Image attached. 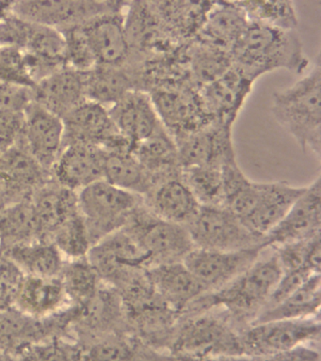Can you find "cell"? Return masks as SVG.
I'll return each mask as SVG.
<instances>
[{"mask_svg":"<svg viewBox=\"0 0 321 361\" xmlns=\"http://www.w3.org/2000/svg\"><path fill=\"white\" fill-rule=\"evenodd\" d=\"M281 268L274 251L260 257L238 278L221 289L207 292L186 310L181 316L221 310L243 329L261 314L279 279Z\"/></svg>","mask_w":321,"mask_h":361,"instance_id":"cell-1","label":"cell"},{"mask_svg":"<svg viewBox=\"0 0 321 361\" xmlns=\"http://www.w3.org/2000/svg\"><path fill=\"white\" fill-rule=\"evenodd\" d=\"M229 53L233 66L253 81L276 70L303 73L309 66L297 31L256 23H249Z\"/></svg>","mask_w":321,"mask_h":361,"instance_id":"cell-2","label":"cell"},{"mask_svg":"<svg viewBox=\"0 0 321 361\" xmlns=\"http://www.w3.org/2000/svg\"><path fill=\"white\" fill-rule=\"evenodd\" d=\"M318 56L306 75L272 96L275 121L317 159L321 154V70Z\"/></svg>","mask_w":321,"mask_h":361,"instance_id":"cell-3","label":"cell"},{"mask_svg":"<svg viewBox=\"0 0 321 361\" xmlns=\"http://www.w3.org/2000/svg\"><path fill=\"white\" fill-rule=\"evenodd\" d=\"M241 329L221 310L180 316L167 353L195 357H245Z\"/></svg>","mask_w":321,"mask_h":361,"instance_id":"cell-4","label":"cell"},{"mask_svg":"<svg viewBox=\"0 0 321 361\" xmlns=\"http://www.w3.org/2000/svg\"><path fill=\"white\" fill-rule=\"evenodd\" d=\"M77 200L92 245L122 230L143 204V197L118 188L105 180L81 189L77 193Z\"/></svg>","mask_w":321,"mask_h":361,"instance_id":"cell-5","label":"cell"},{"mask_svg":"<svg viewBox=\"0 0 321 361\" xmlns=\"http://www.w3.org/2000/svg\"><path fill=\"white\" fill-rule=\"evenodd\" d=\"M126 2L122 7L100 14L78 27L64 30L78 41L90 66H123L131 61L133 52L125 25Z\"/></svg>","mask_w":321,"mask_h":361,"instance_id":"cell-6","label":"cell"},{"mask_svg":"<svg viewBox=\"0 0 321 361\" xmlns=\"http://www.w3.org/2000/svg\"><path fill=\"white\" fill-rule=\"evenodd\" d=\"M86 258L101 281L116 290L142 278L152 267L147 254L123 228L92 245Z\"/></svg>","mask_w":321,"mask_h":361,"instance_id":"cell-7","label":"cell"},{"mask_svg":"<svg viewBox=\"0 0 321 361\" xmlns=\"http://www.w3.org/2000/svg\"><path fill=\"white\" fill-rule=\"evenodd\" d=\"M123 228L147 254L152 267L181 262L195 248L187 228L155 216L145 203Z\"/></svg>","mask_w":321,"mask_h":361,"instance_id":"cell-8","label":"cell"},{"mask_svg":"<svg viewBox=\"0 0 321 361\" xmlns=\"http://www.w3.org/2000/svg\"><path fill=\"white\" fill-rule=\"evenodd\" d=\"M320 317L253 323L239 333L245 357L260 358L307 345L320 337Z\"/></svg>","mask_w":321,"mask_h":361,"instance_id":"cell-9","label":"cell"},{"mask_svg":"<svg viewBox=\"0 0 321 361\" xmlns=\"http://www.w3.org/2000/svg\"><path fill=\"white\" fill-rule=\"evenodd\" d=\"M186 228L194 247L199 250L238 251L264 247V240L250 233L225 206H201L195 219Z\"/></svg>","mask_w":321,"mask_h":361,"instance_id":"cell-10","label":"cell"},{"mask_svg":"<svg viewBox=\"0 0 321 361\" xmlns=\"http://www.w3.org/2000/svg\"><path fill=\"white\" fill-rule=\"evenodd\" d=\"M125 2L32 0L13 3L11 13L25 21L63 32L83 25L100 14L117 10Z\"/></svg>","mask_w":321,"mask_h":361,"instance_id":"cell-11","label":"cell"},{"mask_svg":"<svg viewBox=\"0 0 321 361\" xmlns=\"http://www.w3.org/2000/svg\"><path fill=\"white\" fill-rule=\"evenodd\" d=\"M64 146L87 144L106 149H128L131 145L118 132L109 109L91 100L83 102L63 118Z\"/></svg>","mask_w":321,"mask_h":361,"instance_id":"cell-12","label":"cell"},{"mask_svg":"<svg viewBox=\"0 0 321 361\" xmlns=\"http://www.w3.org/2000/svg\"><path fill=\"white\" fill-rule=\"evenodd\" d=\"M69 322L66 310L47 320H38L13 307L0 310V352L16 357L41 341L69 336Z\"/></svg>","mask_w":321,"mask_h":361,"instance_id":"cell-13","label":"cell"},{"mask_svg":"<svg viewBox=\"0 0 321 361\" xmlns=\"http://www.w3.org/2000/svg\"><path fill=\"white\" fill-rule=\"evenodd\" d=\"M52 173L39 164L21 138L0 152V202L7 204L32 197L52 180Z\"/></svg>","mask_w":321,"mask_h":361,"instance_id":"cell-14","label":"cell"},{"mask_svg":"<svg viewBox=\"0 0 321 361\" xmlns=\"http://www.w3.org/2000/svg\"><path fill=\"white\" fill-rule=\"evenodd\" d=\"M321 228V178H315L296 200L284 219L264 237L266 250L303 241L320 235Z\"/></svg>","mask_w":321,"mask_h":361,"instance_id":"cell-15","label":"cell"},{"mask_svg":"<svg viewBox=\"0 0 321 361\" xmlns=\"http://www.w3.org/2000/svg\"><path fill=\"white\" fill-rule=\"evenodd\" d=\"M266 250L262 245L238 251L194 248L183 262L208 292H212L238 278L252 267Z\"/></svg>","mask_w":321,"mask_h":361,"instance_id":"cell-16","label":"cell"},{"mask_svg":"<svg viewBox=\"0 0 321 361\" xmlns=\"http://www.w3.org/2000/svg\"><path fill=\"white\" fill-rule=\"evenodd\" d=\"M174 140L182 169L196 166L222 168L236 159L232 127L224 124L213 121Z\"/></svg>","mask_w":321,"mask_h":361,"instance_id":"cell-17","label":"cell"},{"mask_svg":"<svg viewBox=\"0 0 321 361\" xmlns=\"http://www.w3.org/2000/svg\"><path fill=\"white\" fill-rule=\"evenodd\" d=\"M23 114L21 140L32 157L50 172L64 147L63 120L33 101Z\"/></svg>","mask_w":321,"mask_h":361,"instance_id":"cell-18","label":"cell"},{"mask_svg":"<svg viewBox=\"0 0 321 361\" xmlns=\"http://www.w3.org/2000/svg\"><path fill=\"white\" fill-rule=\"evenodd\" d=\"M253 82L232 65L224 75L202 86L200 101L205 114L214 123L233 127Z\"/></svg>","mask_w":321,"mask_h":361,"instance_id":"cell-19","label":"cell"},{"mask_svg":"<svg viewBox=\"0 0 321 361\" xmlns=\"http://www.w3.org/2000/svg\"><path fill=\"white\" fill-rule=\"evenodd\" d=\"M108 109L118 132L131 143V149L166 130L145 90H132Z\"/></svg>","mask_w":321,"mask_h":361,"instance_id":"cell-20","label":"cell"},{"mask_svg":"<svg viewBox=\"0 0 321 361\" xmlns=\"http://www.w3.org/2000/svg\"><path fill=\"white\" fill-rule=\"evenodd\" d=\"M305 186L286 182H258L252 208L241 221L250 233L264 240L303 193Z\"/></svg>","mask_w":321,"mask_h":361,"instance_id":"cell-21","label":"cell"},{"mask_svg":"<svg viewBox=\"0 0 321 361\" xmlns=\"http://www.w3.org/2000/svg\"><path fill=\"white\" fill-rule=\"evenodd\" d=\"M106 149L87 144H68L63 147L53 166L52 180L69 190L80 191L103 180Z\"/></svg>","mask_w":321,"mask_h":361,"instance_id":"cell-22","label":"cell"},{"mask_svg":"<svg viewBox=\"0 0 321 361\" xmlns=\"http://www.w3.org/2000/svg\"><path fill=\"white\" fill-rule=\"evenodd\" d=\"M13 307L38 320H47L71 307L61 276L23 275L13 296Z\"/></svg>","mask_w":321,"mask_h":361,"instance_id":"cell-23","label":"cell"},{"mask_svg":"<svg viewBox=\"0 0 321 361\" xmlns=\"http://www.w3.org/2000/svg\"><path fill=\"white\" fill-rule=\"evenodd\" d=\"M147 275L157 296L180 316L208 292L183 262L155 265Z\"/></svg>","mask_w":321,"mask_h":361,"instance_id":"cell-24","label":"cell"},{"mask_svg":"<svg viewBox=\"0 0 321 361\" xmlns=\"http://www.w3.org/2000/svg\"><path fill=\"white\" fill-rule=\"evenodd\" d=\"M32 101L59 117L87 100L84 71L67 66L50 73L32 87Z\"/></svg>","mask_w":321,"mask_h":361,"instance_id":"cell-25","label":"cell"},{"mask_svg":"<svg viewBox=\"0 0 321 361\" xmlns=\"http://www.w3.org/2000/svg\"><path fill=\"white\" fill-rule=\"evenodd\" d=\"M143 199L155 216L184 227L195 219L201 208L182 175L155 183Z\"/></svg>","mask_w":321,"mask_h":361,"instance_id":"cell-26","label":"cell"},{"mask_svg":"<svg viewBox=\"0 0 321 361\" xmlns=\"http://www.w3.org/2000/svg\"><path fill=\"white\" fill-rule=\"evenodd\" d=\"M81 346L84 361H168L170 355L128 330L101 336Z\"/></svg>","mask_w":321,"mask_h":361,"instance_id":"cell-27","label":"cell"},{"mask_svg":"<svg viewBox=\"0 0 321 361\" xmlns=\"http://www.w3.org/2000/svg\"><path fill=\"white\" fill-rule=\"evenodd\" d=\"M140 76L131 62L123 66L95 65L84 71L86 98L109 109L132 90H140Z\"/></svg>","mask_w":321,"mask_h":361,"instance_id":"cell-28","label":"cell"},{"mask_svg":"<svg viewBox=\"0 0 321 361\" xmlns=\"http://www.w3.org/2000/svg\"><path fill=\"white\" fill-rule=\"evenodd\" d=\"M40 238L49 239L69 217L78 212L77 192L69 190L50 180L30 197Z\"/></svg>","mask_w":321,"mask_h":361,"instance_id":"cell-29","label":"cell"},{"mask_svg":"<svg viewBox=\"0 0 321 361\" xmlns=\"http://www.w3.org/2000/svg\"><path fill=\"white\" fill-rule=\"evenodd\" d=\"M23 275L57 278L66 259L50 240L37 238L2 251Z\"/></svg>","mask_w":321,"mask_h":361,"instance_id":"cell-30","label":"cell"},{"mask_svg":"<svg viewBox=\"0 0 321 361\" xmlns=\"http://www.w3.org/2000/svg\"><path fill=\"white\" fill-rule=\"evenodd\" d=\"M249 23L238 2H213L200 32L204 44L230 52Z\"/></svg>","mask_w":321,"mask_h":361,"instance_id":"cell-31","label":"cell"},{"mask_svg":"<svg viewBox=\"0 0 321 361\" xmlns=\"http://www.w3.org/2000/svg\"><path fill=\"white\" fill-rule=\"evenodd\" d=\"M103 180L143 197L151 188L147 171L135 155L126 149H106Z\"/></svg>","mask_w":321,"mask_h":361,"instance_id":"cell-32","label":"cell"},{"mask_svg":"<svg viewBox=\"0 0 321 361\" xmlns=\"http://www.w3.org/2000/svg\"><path fill=\"white\" fill-rule=\"evenodd\" d=\"M320 305L321 276L315 274L289 298L264 310L253 323L320 317Z\"/></svg>","mask_w":321,"mask_h":361,"instance_id":"cell-33","label":"cell"},{"mask_svg":"<svg viewBox=\"0 0 321 361\" xmlns=\"http://www.w3.org/2000/svg\"><path fill=\"white\" fill-rule=\"evenodd\" d=\"M40 238V230L30 197L0 208V247L2 251Z\"/></svg>","mask_w":321,"mask_h":361,"instance_id":"cell-34","label":"cell"},{"mask_svg":"<svg viewBox=\"0 0 321 361\" xmlns=\"http://www.w3.org/2000/svg\"><path fill=\"white\" fill-rule=\"evenodd\" d=\"M61 279L69 303L74 307L87 303L104 284L86 257L66 261Z\"/></svg>","mask_w":321,"mask_h":361,"instance_id":"cell-35","label":"cell"},{"mask_svg":"<svg viewBox=\"0 0 321 361\" xmlns=\"http://www.w3.org/2000/svg\"><path fill=\"white\" fill-rule=\"evenodd\" d=\"M182 179L201 206H225L222 168L213 166L182 169Z\"/></svg>","mask_w":321,"mask_h":361,"instance_id":"cell-36","label":"cell"},{"mask_svg":"<svg viewBox=\"0 0 321 361\" xmlns=\"http://www.w3.org/2000/svg\"><path fill=\"white\" fill-rule=\"evenodd\" d=\"M250 23L297 31L298 16L293 1H236Z\"/></svg>","mask_w":321,"mask_h":361,"instance_id":"cell-37","label":"cell"},{"mask_svg":"<svg viewBox=\"0 0 321 361\" xmlns=\"http://www.w3.org/2000/svg\"><path fill=\"white\" fill-rule=\"evenodd\" d=\"M49 240L61 251L66 261L85 258L92 247L88 230L80 211L66 220Z\"/></svg>","mask_w":321,"mask_h":361,"instance_id":"cell-38","label":"cell"},{"mask_svg":"<svg viewBox=\"0 0 321 361\" xmlns=\"http://www.w3.org/2000/svg\"><path fill=\"white\" fill-rule=\"evenodd\" d=\"M281 271L305 269L320 273V234L311 239L281 245L274 250Z\"/></svg>","mask_w":321,"mask_h":361,"instance_id":"cell-39","label":"cell"},{"mask_svg":"<svg viewBox=\"0 0 321 361\" xmlns=\"http://www.w3.org/2000/svg\"><path fill=\"white\" fill-rule=\"evenodd\" d=\"M16 361H84L83 346L71 336L41 341L16 357Z\"/></svg>","mask_w":321,"mask_h":361,"instance_id":"cell-40","label":"cell"},{"mask_svg":"<svg viewBox=\"0 0 321 361\" xmlns=\"http://www.w3.org/2000/svg\"><path fill=\"white\" fill-rule=\"evenodd\" d=\"M23 111L0 109V152L15 145L23 132Z\"/></svg>","mask_w":321,"mask_h":361,"instance_id":"cell-41","label":"cell"},{"mask_svg":"<svg viewBox=\"0 0 321 361\" xmlns=\"http://www.w3.org/2000/svg\"><path fill=\"white\" fill-rule=\"evenodd\" d=\"M23 274L6 257L0 255V310L12 307L16 288Z\"/></svg>","mask_w":321,"mask_h":361,"instance_id":"cell-42","label":"cell"},{"mask_svg":"<svg viewBox=\"0 0 321 361\" xmlns=\"http://www.w3.org/2000/svg\"><path fill=\"white\" fill-rule=\"evenodd\" d=\"M32 101V87L0 80V109L24 111Z\"/></svg>","mask_w":321,"mask_h":361,"instance_id":"cell-43","label":"cell"},{"mask_svg":"<svg viewBox=\"0 0 321 361\" xmlns=\"http://www.w3.org/2000/svg\"><path fill=\"white\" fill-rule=\"evenodd\" d=\"M255 361H320V352L307 345L269 357L255 358Z\"/></svg>","mask_w":321,"mask_h":361,"instance_id":"cell-44","label":"cell"},{"mask_svg":"<svg viewBox=\"0 0 321 361\" xmlns=\"http://www.w3.org/2000/svg\"><path fill=\"white\" fill-rule=\"evenodd\" d=\"M168 361H255V358L249 357H195L170 354Z\"/></svg>","mask_w":321,"mask_h":361,"instance_id":"cell-45","label":"cell"},{"mask_svg":"<svg viewBox=\"0 0 321 361\" xmlns=\"http://www.w3.org/2000/svg\"><path fill=\"white\" fill-rule=\"evenodd\" d=\"M2 206H4V204H2L1 202H0V208H1Z\"/></svg>","mask_w":321,"mask_h":361,"instance_id":"cell-46","label":"cell"},{"mask_svg":"<svg viewBox=\"0 0 321 361\" xmlns=\"http://www.w3.org/2000/svg\"><path fill=\"white\" fill-rule=\"evenodd\" d=\"M1 247H0V255H1Z\"/></svg>","mask_w":321,"mask_h":361,"instance_id":"cell-47","label":"cell"}]
</instances>
